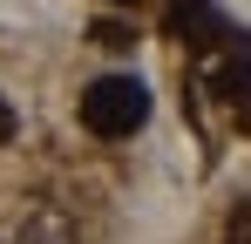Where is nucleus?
I'll use <instances>...</instances> for the list:
<instances>
[{"label":"nucleus","instance_id":"nucleus-1","mask_svg":"<svg viewBox=\"0 0 251 244\" xmlns=\"http://www.w3.org/2000/svg\"><path fill=\"white\" fill-rule=\"evenodd\" d=\"M150 122V88L136 75H102L82 88V129L88 136H102V143H123Z\"/></svg>","mask_w":251,"mask_h":244},{"label":"nucleus","instance_id":"nucleus-2","mask_svg":"<svg viewBox=\"0 0 251 244\" xmlns=\"http://www.w3.org/2000/svg\"><path fill=\"white\" fill-rule=\"evenodd\" d=\"M14 244H82V231H75V217H68L61 203H34V210L21 217Z\"/></svg>","mask_w":251,"mask_h":244},{"label":"nucleus","instance_id":"nucleus-3","mask_svg":"<svg viewBox=\"0 0 251 244\" xmlns=\"http://www.w3.org/2000/svg\"><path fill=\"white\" fill-rule=\"evenodd\" d=\"M224 102H231L238 129L251 136V68H231V75H224Z\"/></svg>","mask_w":251,"mask_h":244},{"label":"nucleus","instance_id":"nucleus-4","mask_svg":"<svg viewBox=\"0 0 251 244\" xmlns=\"http://www.w3.org/2000/svg\"><path fill=\"white\" fill-rule=\"evenodd\" d=\"M88 41H95V48H109V54H129V48H136V27H129V21H95Z\"/></svg>","mask_w":251,"mask_h":244},{"label":"nucleus","instance_id":"nucleus-5","mask_svg":"<svg viewBox=\"0 0 251 244\" xmlns=\"http://www.w3.org/2000/svg\"><path fill=\"white\" fill-rule=\"evenodd\" d=\"M224 244H251V197L231 203V217H224Z\"/></svg>","mask_w":251,"mask_h":244},{"label":"nucleus","instance_id":"nucleus-6","mask_svg":"<svg viewBox=\"0 0 251 244\" xmlns=\"http://www.w3.org/2000/svg\"><path fill=\"white\" fill-rule=\"evenodd\" d=\"M14 129H21V109H14V102H7V95H0V149H7V143H14Z\"/></svg>","mask_w":251,"mask_h":244},{"label":"nucleus","instance_id":"nucleus-7","mask_svg":"<svg viewBox=\"0 0 251 244\" xmlns=\"http://www.w3.org/2000/svg\"><path fill=\"white\" fill-rule=\"evenodd\" d=\"M109 7H143V0H109Z\"/></svg>","mask_w":251,"mask_h":244}]
</instances>
